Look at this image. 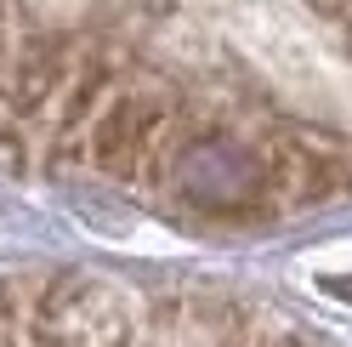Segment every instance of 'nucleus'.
I'll use <instances>...</instances> for the list:
<instances>
[{
  "label": "nucleus",
  "mask_w": 352,
  "mask_h": 347,
  "mask_svg": "<svg viewBox=\"0 0 352 347\" xmlns=\"http://www.w3.org/2000/svg\"><path fill=\"white\" fill-rule=\"evenodd\" d=\"M0 347H324L256 296L120 268H23L0 279Z\"/></svg>",
  "instance_id": "f257e3e1"
}]
</instances>
